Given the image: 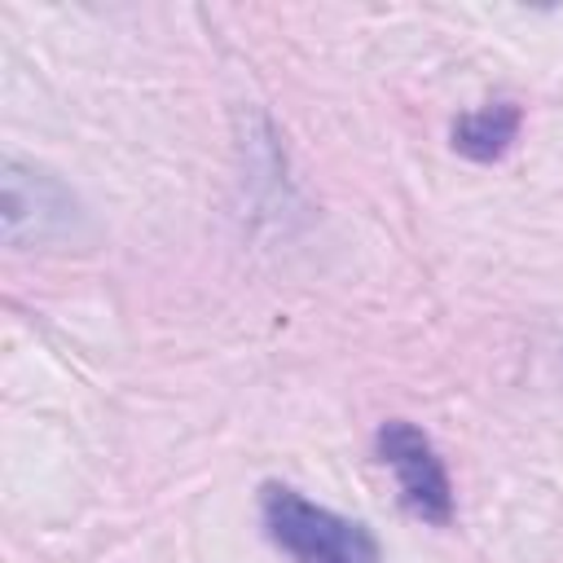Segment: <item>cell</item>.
Instances as JSON below:
<instances>
[{"instance_id": "cell-4", "label": "cell", "mask_w": 563, "mask_h": 563, "mask_svg": "<svg viewBox=\"0 0 563 563\" xmlns=\"http://www.w3.org/2000/svg\"><path fill=\"white\" fill-rule=\"evenodd\" d=\"M519 123H523V114L515 101H488V106L453 119V150L471 163H497L515 145Z\"/></svg>"}, {"instance_id": "cell-3", "label": "cell", "mask_w": 563, "mask_h": 563, "mask_svg": "<svg viewBox=\"0 0 563 563\" xmlns=\"http://www.w3.org/2000/svg\"><path fill=\"white\" fill-rule=\"evenodd\" d=\"M0 185H4L0 216H4V242L9 246H26V242L35 246V242H57V238L75 233L79 202L57 176H48L22 158H4Z\"/></svg>"}, {"instance_id": "cell-2", "label": "cell", "mask_w": 563, "mask_h": 563, "mask_svg": "<svg viewBox=\"0 0 563 563\" xmlns=\"http://www.w3.org/2000/svg\"><path fill=\"white\" fill-rule=\"evenodd\" d=\"M374 449H378L383 466L396 475V488H400V501L409 515H418L422 523L453 519V484H449V471L422 427L391 418L378 427Z\"/></svg>"}, {"instance_id": "cell-1", "label": "cell", "mask_w": 563, "mask_h": 563, "mask_svg": "<svg viewBox=\"0 0 563 563\" xmlns=\"http://www.w3.org/2000/svg\"><path fill=\"white\" fill-rule=\"evenodd\" d=\"M260 515L268 541L286 550L290 563H383L378 541L365 523L317 506L286 484L260 488Z\"/></svg>"}]
</instances>
